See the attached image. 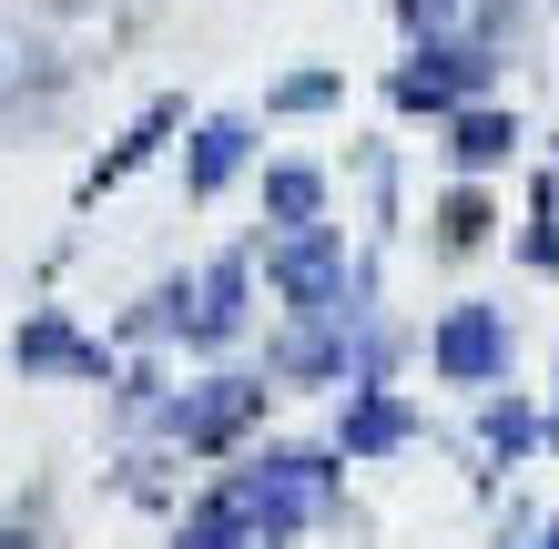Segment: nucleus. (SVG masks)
<instances>
[{"label":"nucleus","instance_id":"20e7f679","mask_svg":"<svg viewBox=\"0 0 559 549\" xmlns=\"http://www.w3.org/2000/svg\"><path fill=\"white\" fill-rule=\"evenodd\" d=\"M254 417H265V377H204L193 397L163 407V438L174 447H235Z\"/></svg>","mask_w":559,"mask_h":549},{"label":"nucleus","instance_id":"aec40b11","mask_svg":"<svg viewBox=\"0 0 559 549\" xmlns=\"http://www.w3.org/2000/svg\"><path fill=\"white\" fill-rule=\"evenodd\" d=\"M0 549H31V539H0Z\"/></svg>","mask_w":559,"mask_h":549},{"label":"nucleus","instance_id":"423d86ee","mask_svg":"<svg viewBox=\"0 0 559 549\" xmlns=\"http://www.w3.org/2000/svg\"><path fill=\"white\" fill-rule=\"evenodd\" d=\"M11 367H21V377H112V367H103V346H92L72 315H51V306L11 336Z\"/></svg>","mask_w":559,"mask_h":549},{"label":"nucleus","instance_id":"0eeeda50","mask_svg":"<svg viewBox=\"0 0 559 549\" xmlns=\"http://www.w3.org/2000/svg\"><path fill=\"white\" fill-rule=\"evenodd\" d=\"M245 296H254V265H245V254H214V265L193 275V315H183V336H193V346L245 336Z\"/></svg>","mask_w":559,"mask_h":549},{"label":"nucleus","instance_id":"f257e3e1","mask_svg":"<svg viewBox=\"0 0 559 549\" xmlns=\"http://www.w3.org/2000/svg\"><path fill=\"white\" fill-rule=\"evenodd\" d=\"M488 72H499L488 41H468V31H427L397 72H386V103H397V112H457L468 92H488Z\"/></svg>","mask_w":559,"mask_h":549},{"label":"nucleus","instance_id":"39448f33","mask_svg":"<svg viewBox=\"0 0 559 549\" xmlns=\"http://www.w3.org/2000/svg\"><path fill=\"white\" fill-rule=\"evenodd\" d=\"M61 72H72V61H61V41L31 11H11V0H0V112H21V103H51L61 92Z\"/></svg>","mask_w":559,"mask_h":549},{"label":"nucleus","instance_id":"4468645a","mask_svg":"<svg viewBox=\"0 0 559 549\" xmlns=\"http://www.w3.org/2000/svg\"><path fill=\"white\" fill-rule=\"evenodd\" d=\"M336 103H346V72H285V82L265 92V112H285V122H295V112H336Z\"/></svg>","mask_w":559,"mask_h":549},{"label":"nucleus","instance_id":"dca6fc26","mask_svg":"<svg viewBox=\"0 0 559 549\" xmlns=\"http://www.w3.org/2000/svg\"><path fill=\"white\" fill-rule=\"evenodd\" d=\"M519 254H530L539 275H559V174L539 183V235H519Z\"/></svg>","mask_w":559,"mask_h":549},{"label":"nucleus","instance_id":"6ab92c4d","mask_svg":"<svg viewBox=\"0 0 559 549\" xmlns=\"http://www.w3.org/2000/svg\"><path fill=\"white\" fill-rule=\"evenodd\" d=\"M549 447H559V407H549Z\"/></svg>","mask_w":559,"mask_h":549},{"label":"nucleus","instance_id":"6e6552de","mask_svg":"<svg viewBox=\"0 0 559 549\" xmlns=\"http://www.w3.org/2000/svg\"><path fill=\"white\" fill-rule=\"evenodd\" d=\"M174 133H183V92H163V103H143V122H133V133H122V143L103 153V164H92V174H82V204H103V193H112V183H133V174L153 164V153H163V143H174Z\"/></svg>","mask_w":559,"mask_h":549},{"label":"nucleus","instance_id":"a211bd4d","mask_svg":"<svg viewBox=\"0 0 559 549\" xmlns=\"http://www.w3.org/2000/svg\"><path fill=\"white\" fill-rule=\"evenodd\" d=\"M539 549H559V520H549V529H539Z\"/></svg>","mask_w":559,"mask_h":549},{"label":"nucleus","instance_id":"2eb2a0df","mask_svg":"<svg viewBox=\"0 0 559 549\" xmlns=\"http://www.w3.org/2000/svg\"><path fill=\"white\" fill-rule=\"evenodd\" d=\"M488 224H499V214H488V193H448V204H438V244H478Z\"/></svg>","mask_w":559,"mask_h":549},{"label":"nucleus","instance_id":"ddd939ff","mask_svg":"<svg viewBox=\"0 0 559 549\" xmlns=\"http://www.w3.org/2000/svg\"><path fill=\"white\" fill-rule=\"evenodd\" d=\"M478 438H488V458H530V447H539L549 428H539V407H530V397H488Z\"/></svg>","mask_w":559,"mask_h":549},{"label":"nucleus","instance_id":"1a4fd4ad","mask_svg":"<svg viewBox=\"0 0 559 549\" xmlns=\"http://www.w3.org/2000/svg\"><path fill=\"white\" fill-rule=\"evenodd\" d=\"M407 438H417V407L397 386H346V428H336L346 458H386V447H407Z\"/></svg>","mask_w":559,"mask_h":549},{"label":"nucleus","instance_id":"f03ea898","mask_svg":"<svg viewBox=\"0 0 559 549\" xmlns=\"http://www.w3.org/2000/svg\"><path fill=\"white\" fill-rule=\"evenodd\" d=\"M265 275H275V296H285L295 315L346 306V235H336V224H295V235L265 244Z\"/></svg>","mask_w":559,"mask_h":549},{"label":"nucleus","instance_id":"9b49d317","mask_svg":"<svg viewBox=\"0 0 559 549\" xmlns=\"http://www.w3.org/2000/svg\"><path fill=\"white\" fill-rule=\"evenodd\" d=\"M519 153V112H499V103H457L448 112V164L457 174H499Z\"/></svg>","mask_w":559,"mask_h":549},{"label":"nucleus","instance_id":"f8f14e48","mask_svg":"<svg viewBox=\"0 0 559 549\" xmlns=\"http://www.w3.org/2000/svg\"><path fill=\"white\" fill-rule=\"evenodd\" d=\"M265 224H275V235L325 224V174L316 164H265Z\"/></svg>","mask_w":559,"mask_h":549},{"label":"nucleus","instance_id":"7ed1b4c3","mask_svg":"<svg viewBox=\"0 0 559 549\" xmlns=\"http://www.w3.org/2000/svg\"><path fill=\"white\" fill-rule=\"evenodd\" d=\"M427 367L448 386H499L509 377V315L499 306H448L438 326H427Z\"/></svg>","mask_w":559,"mask_h":549},{"label":"nucleus","instance_id":"9d476101","mask_svg":"<svg viewBox=\"0 0 559 549\" xmlns=\"http://www.w3.org/2000/svg\"><path fill=\"white\" fill-rule=\"evenodd\" d=\"M245 153H254V122L245 112H214V122H193V164H183V193L204 204V193H224L245 174Z\"/></svg>","mask_w":559,"mask_h":549},{"label":"nucleus","instance_id":"f3484780","mask_svg":"<svg viewBox=\"0 0 559 549\" xmlns=\"http://www.w3.org/2000/svg\"><path fill=\"white\" fill-rule=\"evenodd\" d=\"M468 11H478V0H397V21L417 31V41H427V31H457Z\"/></svg>","mask_w":559,"mask_h":549}]
</instances>
